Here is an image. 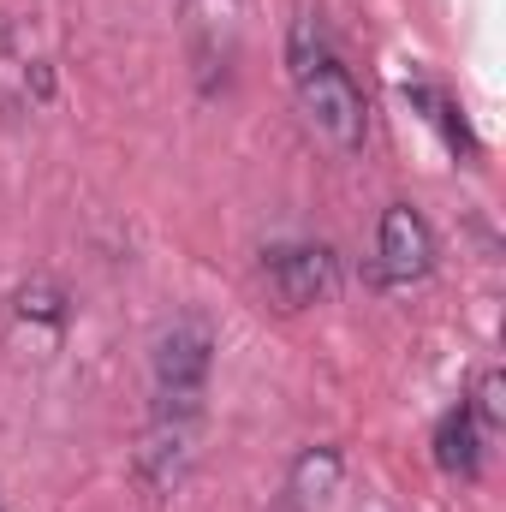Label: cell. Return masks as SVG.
Segmentation results:
<instances>
[{
	"label": "cell",
	"instance_id": "1",
	"mask_svg": "<svg viewBox=\"0 0 506 512\" xmlns=\"http://www.w3.org/2000/svg\"><path fill=\"white\" fill-rule=\"evenodd\" d=\"M286 72L298 84V102H304V120L322 131L334 149H364L370 137V102L358 90V78L346 72V60L334 54L328 30L316 12H298L292 30H286Z\"/></svg>",
	"mask_w": 506,
	"mask_h": 512
},
{
	"label": "cell",
	"instance_id": "2",
	"mask_svg": "<svg viewBox=\"0 0 506 512\" xmlns=\"http://www.w3.org/2000/svg\"><path fill=\"white\" fill-rule=\"evenodd\" d=\"M149 370H155L161 417L197 423L203 387H209V370H215V328H209V316H197V310L173 316V322L155 334V346H149Z\"/></svg>",
	"mask_w": 506,
	"mask_h": 512
},
{
	"label": "cell",
	"instance_id": "3",
	"mask_svg": "<svg viewBox=\"0 0 506 512\" xmlns=\"http://www.w3.org/2000/svg\"><path fill=\"white\" fill-rule=\"evenodd\" d=\"M262 274L286 310H310V304L340 292V256L328 245H280V251H268Z\"/></svg>",
	"mask_w": 506,
	"mask_h": 512
},
{
	"label": "cell",
	"instance_id": "4",
	"mask_svg": "<svg viewBox=\"0 0 506 512\" xmlns=\"http://www.w3.org/2000/svg\"><path fill=\"white\" fill-rule=\"evenodd\" d=\"M435 268V233L417 209L393 203L381 215V274L387 280H423Z\"/></svg>",
	"mask_w": 506,
	"mask_h": 512
},
{
	"label": "cell",
	"instance_id": "5",
	"mask_svg": "<svg viewBox=\"0 0 506 512\" xmlns=\"http://www.w3.org/2000/svg\"><path fill=\"white\" fill-rule=\"evenodd\" d=\"M185 36H191V60L197 72H227L233 48H239V0H185Z\"/></svg>",
	"mask_w": 506,
	"mask_h": 512
},
{
	"label": "cell",
	"instance_id": "6",
	"mask_svg": "<svg viewBox=\"0 0 506 512\" xmlns=\"http://www.w3.org/2000/svg\"><path fill=\"white\" fill-rule=\"evenodd\" d=\"M340 477H346V459H340L334 447H304V453L292 459V471H286V507L292 512H322L334 501Z\"/></svg>",
	"mask_w": 506,
	"mask_h": 512
},
{
	"label": "cell",
	"instance_id": "7",
	"mask_svg": "<svg viewBox=\"0 0 506 512\" xmlns=\"http://www.w3.org/2000/svg\"><path fill=\"white\" fill-rule=\"evenodd\" d=\"M191 465V423H173V417H155V429L143 435L137 447V471L149 489H173Z\"/></svg>",
	"mask_w": 506,
	"mask_h": 512
},
{
	"label": "cell",
	"instance_id": "8",
	"mask_svg": "<svg viewBox=\"0 0 506 512\" xmlns=\"http://www.w3.org/2000/svg\"><path fill=\"white\" fill-rule=\"evenodd\" d=\"M483 423L459 405L441 429H435V459H441V471L447 477H477V465H483Z\"/></svg>",
	"mask_w": 506,
	"mask_h": 512
},
{
	"label": "cell",
	"instance_id": "9",
	"mask_svg": "<svg viewBox=\"0 0 506 512\" xmlns=\"http://www.w3.org/2000/svg\"><path fill=\"white\" fill-rule=\"evenodd\" d=\"M465 411H471V417H477V423H483V429H501L506 405H501V376H495V370H489V376H483V382H477V399H471V405H465Z\"/></svg>",
	"mask_w": 506,
	"mask_h": 512
},
{
	"label": "cell",
	"instance_id": "10",
	"mask_svg": "<svg viewBox=\"0 0 506 512\" xmlns=\"http://www.w3.org/2000/svg\"><path fill=\"white\" fill-rule=\"evenodd\" d=\"M60 304H66V298H60L48 280H36V286H24V292H18V316H48V322H60V316H66Z\"/></svg>",
	"mask_w": 506,
	"mask_h": 512
}]
</instances>
